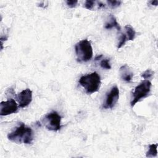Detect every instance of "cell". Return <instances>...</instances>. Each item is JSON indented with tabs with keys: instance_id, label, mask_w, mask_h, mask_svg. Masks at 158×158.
<instances>
[{
	"instance_id": "obj_2",
	"label": "cell",
	"mask_w": 158,
	"mask_h": 158,
	"mask_svg": "<svg viewBox=\"0 0 158 158\" xmlns=\"http://www.w3.org/2000/svg\"><path fill=\"white\" fill-rule=\"evenodd\" d=\"M79 83L87 94H92L99 91L101 85V78L97 72H94L82 76L79 80Z\"/></svg>"
},
{
	"instance_id": "obj_11",
	"label": "cell",
	"mask_w": 158,
	"mask_h": 158,
	"mask_svg": "<svg viewBox=\"0 0 158 158\" xmlns=\"http://www.w3.org/2000/svg\"><path fill=\"white\" fill-rule=\"evenodd\" d=\"M125 33L128 36L129 41H133L135 39L136 32L134 28L130 25H127L124 27Z\"/></svg>"
},
{
	"instance_id": "obj_7",
	"label": "cell",
	"mask_w": 158,
	"mask_h": 158,
	"mask_svg": "<svg viewBox=\"0 0 158 158\" xmlns=\"http://www.w3.org/2000/svg\"><path fill=\"white\" fill-rule=\"evenodd\" d=\"M18 106L13 99H9L6 101H2L0 104V115L6 116L17 112Z\"/></svg>"
},
{
	"instance_id": "obj_10",
	"label": "cell",
	"mask_w": 158,
	"mask_h": 158,
	"mask_svg": "<svg viewBox=\"0 0 158 158\" xmlns=\"http://www.w3.org/2000/svg\"><path fill=\"white\" fill-rule=\"evenodd\" d=\"M104 27L106 29H110V28L114 27V28H117V30L118 31H120L121 30V28H120L118 23L117 22L116 19L112 14L109 15V19L107 21V22L106 23Z\"/></svg>"
},
{
	"instance_id": "obj_6",
	"label": "cell",
	"mask_w": 158,
	"mask_h": 158,
	"mask_svg": "<svg viewBox=\"0 0 158 158\" xmlns=\"http://www.w3.org/2000/svg\"><path fill=\"white\" fill-rule=\"evenodd\" d=\"M119 98V89L117 86H113L107 94L102 107L104 109H112L117 102Z\"/></svg>"
},
{
	"instance_id": "obj_15",
	"label": "cell",
	"mask_w": 158,
	"mask_h": 158,
	"mask_svg": "<svg viewBox=\"0 0 158 158\" xmlns=\"http://www.w3.org/2000/svg\"><path fill=\"white\" fill-rule=\"evenodd\" d=\"M108 5L111 7V8H115L118 7L121 3L122 1H107Z\"/></svg>"
},
{
	"instance_id": "obj_17",
	"label": "cell",
	"mask_w": 158,
	"mask_h": 158,
	"mask_svg": "<svg viewBox=\"0 0 158 158\" xmlns=\"http://www.w3.org/2000/svg\"><path fill=\"white\" fill-rule=\"evenodd\" d=\"M65 2L69 8H73L77 6L78 1H66Z\"/></svg>"
},
{
	"instance_id": "obj_3",
	"label": "cell",
	"mask_w": 158,
	"mask_h": 158,
	"mask_svg": "<svg viewBox=\"0 0 158 158\" xmlns=\"http://www.w3.org/2000/svg\"><path fill=\"white\" fill-rule=\"evenodd\" d=\"M75 51L78 62H88L93 57V48L88 40H83L78 42L75 46Z\"/></svg>"
},
{
	"instance_id": "obj_18",
	"label": "cell",
	"mask_w": 158,
	"mask_h": 158,
	"mask_svg": "<svg viewBox=\"0 0 158 158\" xmlns=\"http://www.w3.org/2000/svg\"><path fill=\"white\" fill-rule=\"evenodd\" d=\"M150 3L152 4V5H154V6H157V3H158V1H150Z\"/></svg>"
},
{
	"instance_id": "obj_9",
	"label": "cell",
	"mask_w": 158,
	"mask_h": 158,
	"mask_svg": "<svg viewBox=\"0 0 158 158\" xmlns=\"http://www.w3.org/2000/svg\"><path fill=\"white\" fill-rule=\"evenodd\" d=\"M119 73L121 79L126 82H130L133 78V73L127 64L122 65L120 68Z\"/></svg>"
},
{
	"instance_id": "obj_16",
	"label": "cell",
	"mask_w": 158,
	"mask_h": 158,
	"mask_svg": "<svg viewBox=\"0 0 158 158\" xmlns=\"http://www.w3.org/2000/svg\"><path fill=\"white\" fill-rule=\"evenodd\" d=\"M95 3H96V1H90V0L86 1L85 3V7L87 9L92 10L94 6Z\"/></svg>"
},
{
	"instance_id": "obj_13",
	"label": "cell",
	"mask_w": 158,
	"mask_h": 158,
	"mask_svg": "<svg viewBox=\"0 0 158 158\" xmlns=\"http://www.w3.org/2000/svg\"><path fill=\"white\" fill-rule=\"evenodd\" d=\"M110 60L108 59H102L101 62H100V66L102 68V69H111V66L109 62Z\"/></svg>"
},
{
	"instance_id": "obj_19",
	"label": "cell",
	"mask_w": 158,
	"mask_h": 158,
	"mask_svg": "<svg viewBox=\"0 0 158 158\" xmlns=\"http://www.w3.org/2000/svg\"><path fill=\"white\" fill-rule=\"evenodd\" d=\"M102 57V54H101V55H99V56H98L97 57H95V60H100L101 59V58Z\"/></svg>"
},
{
	"instance_id": "obj_8",
	"label": "cell",
	"mask_w": 158,
	"mask_h": 158,
	"mask_svg": "<svg viewBox=\"0 0 158 158\" xmlns=\"http://www.w3.org/2000/svg\"><path fill=\"white\" fill-rule=\"evenodd\" d=\"M16 99L19 104V107L23 108L28 106L32 101V91L31 89L27 88L16 96Z\"/></svg>"
},
{
	"instance_id": "obj_5",
	"label": "cell",
	"mask_w": 158,
	"mask_h": 158,
	"mask_svg": "<svg viewBox=\"0 0 158 158\" xmlns=\"http://www.w3.org/2000/svg\"><path fill=\"white\" fill-rule=\"evenodd\" d=\"M42 121L44 127L50 131H58L61 128V116L56 111L46 114Z\"/></svg>"
},
{
	"instance_id": "obj_14",
	"label": "cell",
	"mask_w": 158,
	"mask_h": 158,
	"mask_svg": "<svg viewBox=\"0 0 158 158\" xmlns=\"http://www.w3.org/2000/svg\"><path fill=\"white\" fill-rule=\"evenodd\" d=\"M153 75H154V72L150 69H148L141 74V77L144 79L147 80V79L151 78L153 76Z\"/></svg>"
},
{
	"instance_id": "obj_12",
	"label": "cell",
	"mask_w": 158,
	"mask_h": 158,
	"mask_svg": "<svg viewBox=\"0 0 158 158\" xmlns=\"http://www.w3.org/2000/svg\"><path fill=\"white\" fill-rule=\"evenodd\" d=\"M157 144H152L149 146L148 151L146 152V157H156L157 155Z\"/></svg>"
},
{
	"instance_id": "obj_1",
	"label": "cell",
	"mask_w": 158,
	"mask_h": 158,
	"mask_svg": "<svg viewBox=\"0 0 158 158\" xmlns=\"http://www.w3.org/2000/svg\"><path fill=\"white\" fill-rule=\"evenodd\" d=\"M7 138L10 141L17 144H30L33 141V130L23 123H20L19 126L8 134Z\"/></svg>"
},
{
	"instance_id": "obj_4",
	"label": "cell",
	"mask_w": 158,
	"mask_h": 158,
	"mask_svg": "<svg viewBox=\"0 0 158 158\" xmlns=\"http://www.w3.org/2000/svg\"><path fill=\"white\" fill-rule=\"evenodd\" d=\"M151 83L149 80H144L135 88L133 93V98L130 105L133 107L141 99L146 98L151 92Z\"/></svg>"
}]
</instances>
